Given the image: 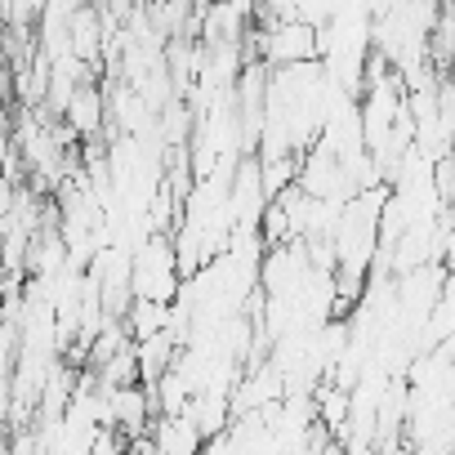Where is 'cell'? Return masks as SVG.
Segmentation results:
<instances>
[{"label":"cell","instance_id":"1","mask_svg":"<svg viewBox=\"0 0 455 455\" xmlns=\"http://www.w3.org/2000/svg\"><path fill=\"white\" fill-rule=\"evenodd\" d=\"M201 442H205V437L196 433V424H192L188 411L161 415L156 437H152V455H201Z\"/></svg>","mask_w":455,"mask_h":455},{"label":"cell","instance_id":"3","mask_svg":"<svg viewBox=\"0 0 455 455\" xmlns=\"http://www.w3.org/2000/svg\"><path fill=\"white\" fill-rule=\"evenodd\" d=\"M0 63H5V59H0Z\"/></svg>","mask_w":455,"mask_h":455},{"label":"cell","instance_id":"2","mask_svg":"<svg viewBox=\"0 0 455 455\" xmlns=\"http://www.w3.org/2000/svg\"><path fill=\"white\" fill-rule=\"evenodd\" d=\"M63 116L72 121V134H94L99 125H103V94H99V85H76L72 90V99H68V108H63Z\"/></svg>","mask_w":455,"mask_h":455}]
</instances>
